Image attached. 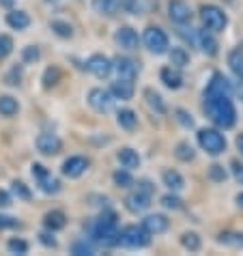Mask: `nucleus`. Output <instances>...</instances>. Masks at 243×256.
<instances>
[{
  "label": "nucleus",
  "mask_w": 243,
  "mask_h": 256,
  "mask_svg": "<svg viewBox=\"0 0 243 256\" xmlns=\"http://www.w3.org/2000/svg\"><path fill=\"white\" fill-rule=\"evenodd\" d=\"M60 148H62V142L54 134H39L37 136V151L41 155H56L60 153Z\"/></svg>",
  "instance_id": "9b49d317"
},
{
  "label": "nucleus",
  "mask_w": 243,
  "mask_h": 256,
  "mask_svg": "<svg viewBox=\"0 0 243 256\" xmlns=\"http://www.w3.org/2000/svg\"><path fill=\"white\" fill-rule=\"evenodd\" d=\"M92 239L106 248L118 246V228H116V216L112 211L102 213V218L92 224Z\"/></svg>",
  "instance_id": "f03ea898"
},
{
  "label": "nucleus",
  "mask_w": 243,
  "mask_h": 256,
  "mask_svg": "<svg viewBox=\"0 0 243 256\" xmlns=\"http://www.w3.org/2000/svg\"><path fill=\"white\" fill-rule=\"evenodd\" d=\"M46 174H48L46 166H41V164H32V176H37V181L41 179V176H46Z\"/></svg>",
  "instance_id": "09e8293b"
},
{
  "label": "nucleus",
  "mask_w": 243,
  "mask_h": 256,
  "mask_svg": "<svg viewBox=\"0 0 243 256\" xmlns=\"http://www.w3.org/2000/svg\"><path fill=\"white\" fill-rule=\"evenodd\" d=\"M162 204H164L166 209H174V211L183 207V204H181V198H176V196H172V194H166V196H164V198H162Z\"/></svg>",
  "instance_id": "a19ab883"
},
{
  "label": "nucleus",
  "mask_w": 243,
  "mask_h": 256,
  "mask_svg": "<svg viewBox=\"0 0 243 256\" xmlns=\"http://www.w3.org/2000/svg\"><path fill=\"white\" fill-rule=\"evenodd\" d=\"M142 228H144L148 234H162L168 230V220L164 216H146L142 220Z\"/></svg>",
  "instance_id": "dca6fc26"
},
{
  "label": "nucleus",
  "mask_w": 243,
  "mask_h": 256,
  "mask_svg": "<svg viewBox=\"0 0 243 256\" xmlns=\"http://www.w3.org/2000/svg\"><path fill=\"white\" fill-rule=\"evenodd\" d=\"M200 20H202V24H204L206 30H211V32L224 30L226 24H228L226 13L222 11L220 6H216V4H204L202 9H200Z\"/></svg>",
  "instance_id": "7ed1b4c3"
},
{
  "label": "nucleus",
  "mask_w": 243,
  "mask_h": 256,
  "mask_svg": "<svg viewBox=\"0 0 243 256\" xmlns=\"http://www.w3.org/2000/svg\"><path fill=\"white\" fill-rule=\"evenodd\" d=\"M114 41H116V46L118 48H123V50H136L140 44V39H138V32L134 30L132 26H120L116 34H114Z\"/></svg>",
  "instance_id": "f8f14e48"
},
{
  "label": "nucleus",
  "mask_w": 243,
  "mask_h": 256,
  "mask_svg": "<svg viewBox=\"0 0 243 256\" xmlns=\"http://www.w3.org/2000/svg\"><path fill=\"white\" fill-rule=\"evenodd\" d=\"M11 204V196L6 194L4 190H0V209H4V207H9Z\"/></svg>",
  "instance_id": "8fccbe9b"
},
{
  "label": "nucleus",
  "mask_w": 243,
  "mask_h": 256,
  "mask_svg": "<svg viewBox=\"0 0 243 256\" xmlns=\"http://www.w3.org/2000/svg\"><path fill=\"white\" fill-rule=\"evenodd\" d=\"M160 78H162V82L166 84L168 88H172V90H176V88H181L183 86V74L178 71V67H164L162 71H160Z\"/></svg>",
  "instance_id": "2eb2a0df"
},
{
  "label": "nucleus",
  "mask_w": 243,
  "mask_h": 256,
  "mask_svg": "<svg viewBox=\"0 0 243 256\" xmlns=\"http://www.w3.org/2000/svg\"><path fill=\"white\" fill-rule=\"evenodd\" d=\"M188 62H190V54L185 52V48H172V52H170V65L183 69V67H188Z\"/></svg>",
  "instance_id": "c85d7f7f"
},
{
  "label": "nucleus",
  "mask_w": 243,
  "mask_h": 256,
  "mask_svg": "<svg viewBox=\"0 0 243 256\" xmlns=\"http://www.w3.org/2000/svg\"><path fill=\"white\" fill-rule=\"evenodd\" d=\"M46 2H58V0H46Z\"/></svg>",
  "instance_id": "5fc2aeb1"
},
{
  "label": "nucleus",
  "mask_w": 243,
  "mask_h": 256,
  "mask_svg": "<svg viewBox=\"0 0 243 256\" xmlns=\"http://www.w3.org/2000/svg\"><path fill=\"white\" fill-rule=\"evenodd\" d=\"M232 174H234V179H237L241 186H243V164L232 162Z\"/></svg>",
  "instance_id": "49530a36"
},
{
  "label": "nucleus",
  "mask_w": 243,
  "mask_h": 256,
  "mask_svg": "<svg viewBox=\"0 0 243 256\" xmlns=\"http://www.w3.org/2000/svg\"><path fill=\"white\" fill-rule=\"evenodd\" d=\"M6 24H9L13 30H24V28L30 26V18L24 11H11L6 13Z\"/></svg>",
  "instance_id": "4be33fe9"
},
{
  "label": "nucleus",
  "mask_w": 243,
  "mask_h": 256,
  "mask_svg": "<svg viewBox=\"0 0 243 256\" xmlns=\"http://www.w3.org/2000/svg\"><path fill=\"white\" fill-rule=\"evenodd\" d=\"M168 18H170V22H174L178 26L188 24L192 20L190 4L185 2V0H170V2H168Z\"/></svg>",
  "instance_id": "1a4fd4ad"
},
{
  "label": "nucleus",
  "mask_w": 243,
  "mask_h": 256,
  "mask_svg": "<svg viewBox=\"0 0 243 256\" xmlns=\"http://www.w3.org/2000/svg\"><path fill=\"white\" fill-rule=\"evenodd\" d=\"M237 204H239V207L243 209V194H239V196H237Z\"/></svg>",
  "instance_id": "864d4df0"
},
{
  "label": "nucleus",
  "mask_w": 243,
  "mask_h": 256,
  "mask_svg": "<svg viewBox=\"0 0 243 256\" xmlns=\"http://www.w3.org/2000/svg\"><path fill=\"white\" fill-rule=\"evenodd\" d=\"M6 248H9V252L13 254H26L28 252V244L24 239H9V244H6Z\"/></svg>",
  "instance_id": "58836bf2"
},
{
  "label": "nucleus",
  "mask_w": 243,
  "mask_h": 256,
  "mask_svg": "<svg viewBox=\"0 0 243 256\" xmlns=\"http://www.w3.org/2000/svg\"><path fill=\"white\" fill-rule=\"evenodd\" d=\"M39 239H41V244H44V246H48V248H56V239L52 237V234L41 232V234H39Z\"/></svg>",
  "instance_id": "de8ad7c7"
},
{
  "label": "nucleus",
  "mask_w": 243,
  "mask_h": 256,
  "mask_svg": "<svg viewBox=\"0 0 243 256\" xmlns=\"http://www.w3.org/2000/svg\"><path fill=\"white\" fill-rule=\"evenodd\" d=\"M222 244H226V246H232V248H241L243 250V234L239 232H226V234H222L220 237Z\"/></svg>",
  "instance_id": "f704fd0d"
},
{
  "label": "nucleus",
  "mask_w": 243,
  "mask_h": 256,
  "mask_svg": "<svg viewBox=\"0 0 243 256\" xmlns=\"http://www.w3.org/2000/svg\"><path fill=\"white\" fill-rule=\"evenodd\" d=\"M116 158H118V162H120V166L127 168V170H134V168L140 166V155L136 153L134 148H130V146L120 148V151L116 153Z\"/></svg>",
  "instance_id": "aec40b11"
},
{
  "label": "nucleus",
  "mask_w": 243,
  "mask_h": 256,
  "mask_svg": "<svg viewBox=\"0 0 243 256\" xmlns=\"http://www.w3.org/2000/svg\"><path fill=\"white\" fill-rule=\"evenodd\" d=\"M181 246L190 252H198L200 250V237L196 232H183L181 234Z\"/></svg>",
  "instance_id": "7c9ffc66"
},
{
  "label": "nucleus",
  "mask_w": 243,
  "mask_h": 256,
  "mask_svg": "<svg viewBox=\"0 0 243 256\" xmlns=\"http://www.w3.org/2000/svg\"><path fill=\"white\" fill-rule=\"evenodd\" d=\"M110 93L114 99H132L134 97V82L130 80H116L112 82Z\"/></svg>",
  "instance_id": "6ab92c4d"
},
{
  "label": "nucleus",
  "mask_w": 243,
  "mask_h": 256,
  "mask_svg": "<svg viewBox=\"0 0 243 256\" xmlns=\"http://www.w3.org/2000/svg\"><path fill=\"white\" fill-rule=\"evenodd\" d=\"M196 46H198L200 50H202L204 54H209V56L218 54V41L213 39L211 30H198V39H196Z\"/></svg>",
  "instance_id": "a211bd4d"
},
{
  "label": "nucleus",
  "mask_w": 243,
  "mask_h": 256,
  "mask_svg": "<svg viewBox=\"0 0 243 256\" xmlns=\"http://www.w3.org/2000/svg\"><path fill=\"white\" fill-rule=\"evenodd\" d=\"M13 2H16V0H0V4L2 6H13Z\"/></svg>",
  "instance_id": "603ef678"
},
{
  "label": "nucleus",
  "mask_w": 243,
  "mask_h": 256,
  "mask_svg": "<svg viewBox=\"0 0 243 256\" xmlns=\"http://www.w3.org/2000/svg\"><path fill=\"white\" fill-rule=\"evenodd\" d=\"M112 179H114V183H116L118 188H132L134 186V176L130 174V170H116V172L112 174Z\"/></svg>",
  "instance_id": "2f4dec72"
},
{
  "label": "nucleus",
  "mask_w": 243,
  "mask_h": 256,
  "mask_svg": "<svg viewBox=\"0 0 243 256\" xmlns=\"http://www.w3.org/2000/svg\"><path fill=\"white\" fill-rule=\"evenodd\" d=\"M116 123L123 127V130H127V132H134V130H136V125H138V116H136V112H134V110L125 108V110H118Z\"/></svg>",
  "instance_id": "393cba45"
},
{
  "label": "nucleus",
  "mask_w": 243,
  "mask_h": 256,
  "mask_svg": "<svg viewBox=\"0 0 243 256\" xmlns=\"http://www.w3.org/2000/svg\"><path fill=\"white\" fill-rule=\"evenodd\" d=\"M44 224L54 232V230L65 228V226H67V218H65V213H62V211H50V213H46Z\"/></svg>",
  "instance_id": "b1692460"
},
{
  "label": "nucleus",
  "mask_w": 243,
  "mask_h": 256,
  "mask_svg": "<svg viewBox=\"0 0 243 256\" xmlns=\"http://www.w3.org/2000/svg\"><path fill=\"white\" fill-rule=\"evenodd\" d=\"M206 93H213V95H230L232 93V86L230 82L224 78V74H216L211 78L209 86H206Z\"/></svg>",
  "instance_id": "f3484780"
},
{
  "label": "nucleus",
  "mask_w": 243,
  "mask_h": 256,
  "mask_svg": "<svg viewBox=\"0 0 243 256\" xmlns=\"http://www.w3.org/2000/svg\"><path fill=\"white\" fill-rule=\"evenodd\" d=\"M228 65H230L232 74L243 80V50H232V52L228 54Z\"/></svg>",
  "instance_id": "cd10ccee"
},
{
  "label": "nucleus",
  "mask_w": 243,
  "mask_h": 256,
  "mask_svg": "<svg viewBox=\"0 0 243 256\" xmlns=\"http://www.w3.org/2000/svg\"><path fill=\"white\" fill-rule=\"evenodd\" d=\"M52 30L58 34V37H62V39H69L71 34H74V28H71V24L60 22V20H54V22H52Z\"/></svg>",
  "instance_id": "72a5a7b5"
},
{
  "label": "nucleus",
  "mask_w": 243,
  "mask_h": 256,
  "mask_svg": "<svg viewBox=\"0 0 243 256\" xmlns=\"http://www.w3.org/2000/svg\"><path fill=\"white\" fill-rule=\"evenodd\" d=\"M18 110H20V106L11 95H0V114L13 116V114H18Z\"/></svg>",
  "instance_id": "a878e982"
},
{
  "label": "nucleus",
  "mask_w": 243,
  "mask_h": 256,
  "mask_svg": "<svg viewBox=\"0 0 243 256\" xmlns=\"http://www.w3.org/2000/svg\"><path fill=\"white\" fill-rule=\"evenodd\" d=\"M13 52V39L9 34H0V60Z\"/></svg>",
  "instance_id": "e433bc0d"
},
{
  "label": "nucleus",
  "mask_w": 243,
  "mask_h": 256,
  "mask_svg": "<svg viewBox=\"0 0 243 256\" xmlns=\"http://www.w3.org/2000/svg\"><path fill=\"white\" fill-rule=\"evenodd\" d=\"M86 170H88V160L80 158V155L69 158V160H65V164H62V174L69 176V179H78V176H82Z\"/></svg>",
  "instance_id": "ddd939ff"
},
{
  "label": "nucleus",
  "mask_w": 243,
  "mask_h": 256,
  "mask_svg": "<svg viewBox=\"0 0 243 256\" xmlns=\"http://www.w3.org/2000/svg\"><path fill=\"white\" fill-rule=\"evenodd\" d=\"M144 99H146V104H148V108H151L155 114H166V104H164V99L160 93H155L153 88H146L144 90Z\"/></svg>",
  "instance_id": "5701e85b"
},
{
  "label": "nucleus",
  "mask_w": 243,
  "mask_h": 256,
  "mask_svg": "<svg viewBox=\"0 0 243 256\" xmlns=\"http://www.w3.org/2000/svg\"><path fill=\"white\" fill-rule=\"evenodd\" d=\"M39 58V50L34 48V46H28L24 48V62H34Z\"/></svg>",
  "instance_id": "37998d69"
},
{
  "label": "nucleus",
  "mask_w": 243,
  "mask_h": 256,
  "mask_svg": "<svg viewBox=\"0 0 243 256\" xmlns=\"http://www.w3.org/2000/svg\"><path fill=\"white\" fill-rule=\"evenodd\" d=\"M88 104H90V108L95 110V112H110L112 110V106H114V97L110 90H104V88H92L90 93H88Z\"/></svg>",
  "instance_id": "0eeeda50"
},
{
  "label": "nucleus",
  "mask_w": 243,
  "mask_h": 256,
  "mask_svg": "<svg viewBox=\"0 0 243 256\" xmlns=\"http://www.w3.org/2000/svg\"><path fill=\"white\" fill-rule=\"evenodd\" d=\"M112 69L118 74V80H130L134 82L136 78H138V62L127 58V56H118V58H114L112 62Z\"/></svg>",
  "instance_id": "6e6552de"
},
{
  "label": "nucleus",
  "mask_w": 243,
  "mask_h": 256,
  "mask_svg": "<svg viewBox=\"0 0 243 256\" xmlns=\"http://www.w3.org/2000/svg\"><path fill=\"white\" fill-rule=\"evenodd\" d=\"M11 190H13V194H16L18 198H22V200H30V196H32L30 190H28L22 181H13L11 183Z\"/></svg>",
  "instance_id": "4c0bfd02"
},
{
  "label": "nucleus",
  "mask_w": 243,
  "mask_h": 256,
  "mask_svg": "<svg viewBox=\"0 0 243 256\" xmlns=\"http://www.w3.org/2000/svg\"><path fill=\"white\" fill-rule=\"evenodd\" d=\"M176 114H178L176 118L181 120V125H185V127H194V118H192V116H190V114H188V112H185V110H178Z\"/></svg>",
  "instance_id": "a18cd8bd"
},
{
  "label": "nucleus",
  "mask_w": 243,
  "mask_h": 256,
  "mask_svg": "<svg viewBox=\"0 0 243 256\" xmlns=\"http://www.w3.org/2000/svg\"><path fill=\"white\" fill-rule=\"evenodd\" d=\"M92 9H95L99 16H116V11L120 9V0H92Z\"/></svg>",
  "instance_id": "412c9836"
},
{
  "label": "nucleus",
  "mask_w": 243,
  "mask_h": 256,
  "mask_svg": "<svg viewBox=\"0 0 243 256\" xmlns=\"http://www.w3.org/2000/svg\"><path fill=\"white\" fill-rule=\"evenodd\" d=\"M198 144L211 155H220L226 148V140L216 130H200L198 132Z\"/></svg>",
  "instance_id": "39448f33"
},
{
  "label": "nucleus",
  "mask_w": 243,
  "mask_h": 256,
  "mask_svg": "<svg viewBox=\"0 0 243 256\" xmlns=\"http://www.w3.org/2000/svg\"><path fill=\"white\" fill-rule=\"evenodd\" d=\"M164 186H168L172 192H178V190H183L185 181L176 170H166V172H164Z\"/></svg>",
  "instance_id": "bb28decb"
},
{
  "label": "nucleus",
  "mask_w": 243,
  "mask_h": 256,
  "mask_svg": "<svg viewBox=\"0 0 243 256\" xmlns=\"http://www.w3.org/2000/svg\"><path fill=\"white\" fill-rule=\"evenodd\" d=\"M16 226H18V220L16 218H9V216H2V213H0V230L16 228Z\"/></svg>",
  "instance_id": "c03bdc74"
},
{
  "label": "nucleus",
  "mask_w": 243,
  "mask_h": 256,
  "mask_svg": "<svg viewBox=\"0 0 243 256\" xmlns=\"http://www.w3.org/2000/svg\"><path fill=\"white\" fill-rule=\"evenodd\" d=\"M176 158L181 160V162L194 160V148H192L188 142H178V144H176Z\"/></svg>",
  "instance_id": "c9c22d12"
},
{
  "label": "nucleus",
  "mask_w": 243,
  "mask_h": 256,
  "mask_svg": "<svg viewBox=\"0 0 243 256\" xmlns=\"http://www.w3.org/2000/svg\"><path fill=\"white\" fill-rule=\"evenodd\" d=\"M86 69L97 78H108L110 71H112V60L106 58L104 54H92L86 60Z\"/></svg>",
  "instance_id": "9d476101"
},
{
  "label": "nucleus",
  "mask_w": 243,
  "mask_h": 256,
  "mask_svg": "<svg viewBox=\"0 0 243 256\" xmlns=\"http://www.w3.org/2000/svg\"><path fill=\"white\" fill-rule=\"evenodd\" d=\"M237 148H239V153L243 155V134H241V136L237 138Z\"/></svg>",
  "instance_id": "3c124183"
},
{
  "label": "nucleus",
  "mask_w": 243,
  "mask_h": 256,
  "mask_svg": "<svg viewBox=\"0 0 243 256\" xmlns=\"http://www.w3.org/2000/svg\"><path fill=\"white\" fill-rule=\"evenodd\" d=\"M60 80V69L58 67H48L46 74H44V86L50 88V86H56Z\"/></svg>",
  "instance_id": "473e14b6"
},
{
  "label": "nucleus",
  "mask_w": 243,
  "mask_h": 256,
  "mask_svg": "<svg viewBox=\"0 0 243 256\" xmlns=\"http://www.w3.org/2000/svg\"><path fill=\"white\" fill-rule=\"evenodd\" d=\"M144 46L151 50L153 54H166L168 52V37H166V32L162 30V28H157V26H148L146 30H144Z\"/></svg>",
  "instance_id": "423d86ee"
},
{
  "label": "nucleus",
  "mask_w": 243,
  "mask_h": 256,
  "mask_svg": "<svg viewBox=\"0 0 243 256\" xmlns=\"http://www.w3.org/2000/svg\"><path fill=\"white\" fill-rule=\"evenodd\" d=\"M148 241H151L148 232L142 226H127V228H123V232H118V244L125 248H132V250L146 248Z\"/></svg>",
  "instance_id": "20e7f679"
},
{
  "label": "nucleus",
  "mask_w": 243,
  "mask_h": 256,
  "mask_svg": "<svg viewBox=\"0 0 243 256\" xmlns=\"http://www.w3.org/2000/svg\"><path fill=\"white\" fill-rule=\"evenodd\" d=\"M148 204H151V196L144 194V192H134V194H130L125 198V207L130 209L132 213H140V211H144Z\"/></svg>",
  "instance_id": "4468645a"
},
{
  "label": "nucleus",
  "mask_w": 243,
  "mask_h": 256,
  "mask_svg": "<svg viewBox=\"0 0 243 256\" xmlns=\"http://www.w3.org/2000/svg\"><path fill=\"white\" fill-rule=\"evenodd\" d=\"M204 110L213 123L218 127H224V130H230L234 120H237V112H234L230 95L204 93Z\"/></svg>",
  "instance_id": "f257e3e1"
},
{
  "label": "nucleus",
  "mask_w": 243,
  "mask_h": 256,
  "mask_svg": "<svg viewBox=\"0 0 243 256\" xmlns=\"http://www.w3.org/2000/svg\"><path fill=\"white\" fill-rule=\"evenodd\" d=\"M39 188L46 192V194H56V192L60 190V181L58 179H54L52 174H46V176H41L39 179Z\"/></svg>",
  "instance_id": "c756f323"
},
{
  "label": "nucleus",
  "mask_w": 243,
  "mask_h": 256,
  "mask_svg": "<svg viewBox=\"0 0 243 256\" xmlns=\"http://www.w3.org/2000/svg\"><path fill=\"white\" fill-rule=\"evenodd\" d=\"M209 179L216 181V183L226 181V170H224V166H220V164H213V166L209 168Z\"/></svg>",
  "instance_id": "ea45409f"
},
{
  "label": "nucleus",
  "mask_w": 243,
  "mask_h": 256,
  "mask_svg": "<svg viewBox=\"0 0 243 256\" xmlns=\"http://www.w3.org/2000/svg\"><path fill=\"white\" fill-rule=\"evenodd\" d=\"M71 252H74V254H92V252H95V250H92V246H88L86 244V241H80V244H76L74 248H71Z\"/></svg>",
  "instance_id": "79ce46f5"
}]
</instances>
